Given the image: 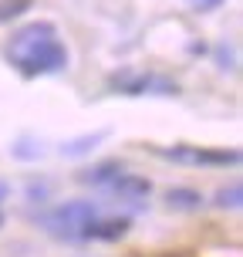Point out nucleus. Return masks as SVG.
<instances>
[{
	"label": "nucleus",
	"mask_w": 243,
	"mask_h": 257,
	"mask_svg": "<svg viewBox=\"0 0 243 257\" xmlns=\"http://www.w3.org/2000/svg\"><path fill=\"white\" fill-rule=\"evenodd\" d=\"M240 186H230V190H219V196H216V206H223V210H226V206H240Z\"/></svg>",
	"instance_id": "9d476101"
},
{
	"label": "nucleus",
	"mask_w": 243,
	"mask_h": 257,
	"mask_svg": "<svg viewBox=\"0 0 243 257\" xmlns=\"http://www.w3.org/2000/svg\"><path fill=\"white\" fill-rule=\"evenodd\" d=\"M108 186H112V190H115L122 200H145V196L152 193V183L145 180V176H132V173H122V176H115Z\"/></svg>",
	"instance_id": "20e7f679"
},
{
	"label": "nucleus",
	"mask_w": 243,
	"mask_h": 257,
	"mask_svg": "<svg viewBox=\"0 0 243 257\" xmlns=\"http://www.w3.org/2000/svg\"><path fill=\"white\" fill-rule=\"evenodd\" d=\"M0 200H4V186H0ZM0 223H4V210H0Z\"/></svg>",
	"instance_id": "ddd939ff"
},
{
	"label": "nucleus",
	"mask_w": 243,
	"mask_h": 257,
	"mask_svg": "<svg viewBox=\"0 0 243 257\" xmlns=\"http://www.w3.org/2000/svg\"><path fill=\"white\" fill-rule=\"evenodd\" d=\"M7 58L17 64V71L24 78H41L54 75L68 64V48L58 41V27L51 21L21 27L7 44Z\"/></svg>",
	"instance_id": "f257e3e1"
},
{
	"label": "nucleus",
	"mask_w": 243,
	"mask_h": 257,
	"mask_svg": "<svg viewBox=\"0 0 243 257\" xmlns=\"http://www.w3.org/2000/svg\"><path fill=\"white\" fill-rule=\"evenodd\" d=\"M125 173V166L122 163H98V166H91L88 173H81L78 180L81 183H91V186H102V183H112L115 176H122Z\"/></svg>",
	"instance_id": "0eeeda50"
},
{
	"label": "nucleus",
	"mask_w": 243,
	"mask_h": 257,
	"mask_svg": "<svg viewBox=\"0 0 243 257\" xmlns=\"http://www.w3.org/2000/svg\"><path fill=\"white\" fill-rule=\"evenodd\" d=\"M91 220H98V206L91 200H71V203H61L54 210H48L38 223L51 237H58V240H85Z\"/></svg>",
	"instance_id": "f03ea898"
},
{
	"label": "nucleus",
	"mask_w": 243,
	"mask_h": 257,
	"mask_svg": "<svg viewBox=\"0 0 243 257\" xmlns=\"http://www.w3.org/2000/svg\"><path fill=\"white\" fill-rule=\"evenodd\" d=\"M159 156L176 159V163H192V166H233V163H240V153H226V149H192V146L159 149Z\"/></svg>",
	"instance_id": "7ed1b4c3"
},
{
	"label": "nucleus",
	"mask_w": 243,
	"mask_h": 257,
	"mask_svg": "<svg viewBox=\"0 0 243 257\" xmlns=\"http://www.w3.org/2000/svg\"><path fill=\"white\" fill-rule=\"evenodd\" d=\"M166 203L172 206V210H196V206H199V193L196 190H169Z\"/></svg>",
	"instance_id": "6e6552de"
},
{
	"label": "nucleus",
	"mask_w": 243,
	"mask_h": 257,
	"mask_svg": "<svg viewBox=\"0 0 243 257\" xmlns=\"http://www.w3.org/2000/svg\"><path fill=\"white\" fill-rule=\"evenodd\" d=\"M125 95H142V91H162V95H176V85L166 81V78H132V81H122V88Z\"/></svg>",
	"instance_id": "423d86ee"
},
{
	"label": "nucleus",
	"mask_w": 243,
	"mask_h": 257,
	"mask_svg": "<svg viewBox=\"0 0 243 257\" xmlns=\"http://www.w3.org/2000/svg\"><path fill=\"white\" fill-rule=\"evenodd\" d=\"M128 233V217H115V220H91L85 240H118Z\"/></svg>",
	"instance_id": "39448f33"
},
{
	"label": "nucleus",
	"mask_w": 243,
	"mask_h": 257,
	"mask_svg": "<svg viewBox=\"0 0 243 257\" xmlns=\"http://www.w3.org/2000/svg\"><path fill=\"white\" fill-rule=\"evenodd\" d=\"M189 4L196 7V11H213V7H219L223 0H189Z\"/></svg>",
	"instance_id": "f8f14e48"
},
{
	"label": "nucleus",
	"mask_w": 243,
	"mask_h": 257,
	"mask_svg": "<svg viewBox=\"0 0 243 257\" xmlns=\"http://www.w3.org/2000/svg\"><path fill=\"white\" fill-rule=\"evenodd\" d=\"M27 7H34V0H0V24H11L17 21Z\"/></svg>",
	"instance_id": "1a4fd4ad"
},
{
	"label": "nucleus",
	"mask_w": 243,
	"mask_h": 257,
	"mask_svg": "<svg viewBox=\"0 0 243 257\" xmlns=\"http://www.w3.org/2000/svg\"><path fill=\"white\" fill-rule=\"evenodd\" d=\"M102 139V136H88V139H78V146H64V156H78V153H88L95 142Z\"/></svg>",
	"instance_id": "9b49d317"
}]
</instances>
